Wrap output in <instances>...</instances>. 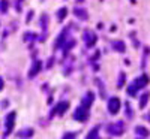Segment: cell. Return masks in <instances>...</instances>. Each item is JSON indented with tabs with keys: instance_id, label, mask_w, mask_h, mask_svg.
Segmentation results:
<instances>
[{
	"instance_id": "2",
	"label": "cell",
	"mask_w": 150,
	"mask_h": 139,
	"mask_svg": "<svg viewBox=\"0 0 150 139\" xmlns=\"http://www.w3.org/2000/svg\"><path fill=\"white\" fill-rule=\"evenodd\" d=\"M2 85H3V82H2V79H0V88H2Z\"/></svg>"
},
{
	"instance_id": "1",
	"label": "cell",
	"mask_w": 150,
	"mask_h": 139,
	"mask_svg": "<svg viewBox=\"0 0 150 139\" xmlns=\"http://www.w3.org/2000/svg\"><path fill=\"white\" fill-rule=\"evenodd\" d=\"M117 109H119V100L117 99H111V102H110V111L113 112H117Z\"/></svg>"
}]
</instances>
